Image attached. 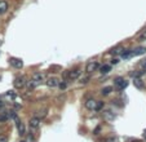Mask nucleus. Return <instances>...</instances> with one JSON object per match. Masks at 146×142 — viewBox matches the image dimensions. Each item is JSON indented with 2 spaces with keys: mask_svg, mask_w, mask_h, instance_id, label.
<instances>
[{
  "mask_svg": "<svg viewBox=\"0 0 146 142\" xmlns=\"http://www.w3.org/2000/svg\"><path fill=\"white\" fill-rule=\"evenodd\" d=\"M43 83H45L44 74L35 73V74H32V76H31V80L27 83V85H28V88H30V89H34V88H36L38 85H40V84H43Z\"/></svg>",
  "mask_w": 146,
  "mask_h": 142,
  "instance_id": "1",
  "label": "nucleus"
},
{
  "mask_svg": "<svg viewBox=\"0 0 146 142\" xmlns=\"http://www.w3.org/2000/svg\"><path fill=\"white\" fill-rule=\"evenodd\" d=\"M100 63H98V61H89L87 63V66H85V71H87V74H92V73H94V71H98L100 70Z\"/></svg>",
  "mask_w": 146,
  "mask_h": 142,
  "instance_id": "2",
  "label": "nucleus"
},
{
  "mask_svg": "<svg viewBox=\"0 0 146 142\" xmlns=\"http://www.w3.org/2000/svg\"><path fill=\"white\" fill-rule=\"evenodd\" d=\"M114 85H115L119 90H123L124 88L128 87V81L124 80V78H122V76H118V78L114 79Z\"/></svg>",
  "mask_w": 146,
  "mask_h": 142,
  "instance_id": "3",
  "label": "nucleus"
},
{
  "mask_svg": "<svg viewBox=\"0 0 146 142\" xmlns=\"http://www.w3.org/2000/svg\"><path fill=\"white\" fill-rule=\"evenodd\" d=\"M26 84H27V81H26L25 76H17V78L14 79V81H13V85H14L16 89H21V88H23Z\"/></svg>",
  "mask_w": 146,
  "mask_h": 142,
  "instance_id": "4",
  "label": "nucleus"
},
{
  "mask_svg": "<svg viewBox=\"0 0 146 142\" xmlns=\"http://www.w3.org/2000/svg\"><path fill=\"white\" fill-rule=\"evenodd\" d=\"M97 103H98V101H96V100H87L85 101V107H87L88 110H91V111H97Z\"/></svg>",
  "mask_w": 146,
  "mask_h": 142,
  "instance_id": "5",
  "label": "nucleus"
},
{
  "mask_svg": "<svg viewBox=\"0 0 146 142\" xmlns=\"http://www.w3.org/2000/svg\"><path fill=\"white\" fill-rule=\"evenodd\" d=\"M40 124H42V119H39V118H36V116L31 118L30 122H28V125H30L31 129H39Z\"/></svg>",
  "mask_w": 146,
  "mask_h": 142,
  "instance_id": "6",
  "label": "nucleus"
},
{
  "mask_svg": "<svg viewBox=\"0 0 146 142\" xmlns=\"http://www.w3.org/2000/svg\"><path fill=\"white\" fill-rule=\"evenodd\" d=\"M9 63H11L13 67H16V69H22V66H23L22 59L16 58V57H11V58H9Z\"/></svg>",
  "mask_w": 146,
  "mask_h": 142,
  "instance_id": "7",
  "label": "nucleus"
},
{
  "mask_svg": "<svg viewBox=\"0 0 146 142\" xmlns=\"http://www.w3.org/2000/svg\"><path fill=\"white\" fill-rule=\"evenodd\" d=\"M102 115H104V119L106 120V122H112V120H115V118H116L115 112L112 111V110H105V111L102 112Z\"/></svg>",
  "mask_w": 146,
  "mask_h": 142,
  "instance_id": "8",
  "label": "nucleus"
},
{
  "mask_svg": "<svg viewBox=\"0 0 146 142\" xmlns=\"http://www.w3.org/2000/svg\"><path fill=\"white\" fill-rule=\"evenodd\" d=\"M45 84H47L48 88H56V87L59 85V81H58V79H57V78L52 76V78H49V79H47V80H45Z\"/></svg>",
  "mask_w": 146,
  "mask_h": 142,
  "instance_id": "9",
  "label": "nucleus"
},
{
  "mask_svg": "<svg viewBox=\"0 0 146 142\" xmlns=\"http://www.w3.org/2000/svg\"><path fill=\"white\" fill-rule=\"evenodd\" d=\"M80 75H82V70L80 69H74V70H71L70 73H69V78H70L71 80L79 79L80 78Z\"/></svg>",
  "mask_w": 146,
  "mask_h": 142,
  "instance_id": "10",
  "label": "nucleus"
},
{
  "mask_svg": "<svg viewBox=\"0 0 146 142\" xmlns=\"http://www.w3.org/2000/svg\"><path fill=\"white\" fill-rule=\"evenodd\" d=\"M9 9V4L8 1H5V0H0V16L4 13H7Z\"/></svg>",
  "mask_w": 146,
  "mask_h": 142,
  "instance_id": "11",
  "label": "nucleus"
},
{
  "mask_svg": "<svg viewBox=\"0 0 146 142\" xmlns=\"http://www.w3.org/2000/svg\"><path fill=\"white\" fill-rule=\"evenodd\" d=\"M146 53V47H137L132 49V56H142Z\"/></svg>",
  "mask_w": 146,
  "mask_h": 142,
  "instance_id": "12",
  "label": "nucleus"
},
{
  "mask_svg": "<svg viewBox=\"0 0 146 142\" xmlns=\"http://www.w3.org/2000/svg\"><path fill=\"white\" fill-rule=\"evenodd\" d=\"M133 84H135V87L137 88V89H143V88H145V83L142 81V79L141 78H135L133 79Z\"/></svg>",
  "mask_w": 146,
  "mask_h": 142,
  "instance_id": "13",
  "label": "nucleus"
},
{
  "mask_svg": "<svg viewBox=\"0 0 146 142\" xmlns=\"http://www.w3.org/2000/svg\"><path fill=\"white\" fill-rule=\"evenodd\" d=\"M17 120V119H16ZM17 129H18V134L20 136H25L26 134V129H25V125H23V123L17 120Z\"/></svg>",
  "mask_w": 146,
  "mask_h": 142,
  "instance_id": "14",
  "label": "nucleus"
},
{
  "mask_svg": "<svg viewBox=\"0 0 146 142\" xmlns=\"http://www.w3.org/2000/svg\"><path fill=\"white\" fill-rule=\"evenodd\" d=\"M111 71V65H102L100 67V73L101 74H109Z\"/></svg>",
  "mask_w": 146,
  "mask_h": 142,
  "instance_id": "15",
  "label": "nucleus"
},
{
  "mask_svg": "<svg viewBox=\"0 0 146 142\" xmlns=\"http://www.w3.org/2000/svg\"><path fill=\"white\" fill-rule=\"evenodd\" d=\"M47 112H48V110L47 109H43V110H39V111L35 114V116L36 118H39V119H43V118H45L47 116Z\"/></svg>",
  "mask_w": 146,
  "mask_h": 142,
  "instance_id": "16",
  "label": "nucleus"
},
{
  "mask_svg": "<svg viewBox=\"0 0 146 142\" xmlns=\"http://www.w3.org/2000/svg\"><path fill=\"white\" fill-rule=\"evenodd\" d=\"M111 92H112V87H105V88H102L101 94L102 96H109Z\"/></svg>",
  "mask_w": 146,
  "mask_h": 142,
  "instance_id": "17",
  "label": "nucleus"
},
{
  "mask_svg": "<svg viewBox=\"0 0 146 142\" xmlns=\"http://www.w3.org/2000/svg\"><path fill=\"white\" fill-rule=\"evenodd\" d=\"M120 54L123 58H129V57L132 56V49H127V50H124V52H122Z\"/></svg>",
  "mask_w": 146,
  "mask_h": 142,
  "instance_id": "18",
  "label": "nucleus"
},
{
  "mask_svg": "<svg viewBox=\"0 0 146 142\" xmlns=\"http://www.w3.org/2000/svg\"><path fill=\"white\" fill-rule=\"evenodd\" d=\"M110 53H111V54H118V53H122V47L112 48V49L110 50Z\"/></svg>",
  "mask_w": 146,
  "mask_h": 142,
  "instance_id": "19",
  "label": "nucleus"
},
{
  "mask_svg": "<svg viewBox=\"0 0 146 142\" xmlns=\"http://www.w3.org/2000/svg\"><path fill=\"white\" fill-rule=\"evenodd\" d=\"M89 74H88L87 76H83V78H80V84H87L88 81H89Z\"/></svg>",
  "mask_w": 146,
  "mask_h": 142,
  "instance_id": "20",
  "label": "nucleus"
},
{
  "mask_svg": "<svg viewBox=\"0 0 146 142\" xmlns=\"http://www.w3.org/2000/svg\"><path fill=\"white\" fill-rule=\"evenodd\" d=\"M25 142H35V138H34V136H32V134H28V136L26 137Z\"/></svg>",
  "mask_w": 146,
  "mask_h": 142,
  "instance_id": "21",
  "label": "nucleus"
},
{
  "mask_svg": "<svg viewBox=\"0 0 146 142\" xmlns=\"http://www.w3.org/2000/svg\"><path fill=\"white\" fill-rule=\"evenodd\" d=\"M143 40H146V30L138 36V42H143Z\"/></svg>",
  "mask_w": 146,
  "mask_h": 142,
  "instance_id": "22",
  "label": "nucleus"
},
{
  "mask_svg": "<svg viewBox=\"0 0 146 142\" xmlns=\"http://www.w3.org/2000/svg\"><path fill=\"white\" fill-rule=\"evenodd\" d=\"M140 66L142 67L143 70H146V58H143V59H141L140 61Z\"/></svg>",
  "mask_w": 146,
  "mask_h": 142,
  "instance_id": "23",
  "label": "nucleus"
},
{
  "mask_svg": "<svg viewBox=\"0 0 146 142\" xmlns=\"http://www.w3.org/2000/svg\"><path fill=\"white\" fill-rule=\"evenodd\" d=\"M102 107H104V102H102V101H98V103H97V111H100Z\"/></svg>",
  "mask_w": 146,
  "mask_h": 142,
  "instance_id": "24",
  "label": "nucleus"
},
{
  "mask_svg": "<svg viewBox=\"0 0 146 142\" xmlns=\"http://www.w3.org/2000/svg\"><path fill=\"white\" fill-rule=\"evenodd\" d=\"M0 142H8V137L7 136H0Z\"/></svg>",
  "mask_w": 146,
  "mask_h": 142,
  "instance_id": "25",
  "label": "nucleus"
},
{
  "mask_svg": "<svg viewBox=\"0 0 146 142\" xmlns=\"http://www.w3.org/2000/svg\"><path fill=\"white\" fill-rule=\"evenodd\" d=\"M118 62H119V58H112V59H111V63H112V65H116Z\"/></svg>",
  "mask_w": 146,
  "mask_h": 142,
  "instance_id": "26",
  "label": "nucleus"
},
{
  "mask_svg": "<svg viewBox=\"0 0 146 142\" xmlns=\"http://www.w3.org/2000/svg\"><path fill=\"white\" fill-rule=\"evenodd\" d=\"M106 142H118V139H116V138H114V137H111V138H109Z\"/></svg>",
  "mask_w": 146,
  "mask_h": 142,
  "instance_id": "27",
  "label": "nucleus"
},
{
  "mask_svg": "<svg viewBox=\"0 0 146 142\" xmlns=\"http://www.w3.org/2000/svg\"><path fill=\"white\" fill-rule=\"evenodd\" d=\"M59 88H61V89H65V88H66V83H59Z\"/></svg>",
  "mask_w": 146,
  "mask_h": 142,
  "instance_id": "28",
  "label": "nucleus"
},
{
  "mask_svg": "<svg viewBox=\"0 0 146 142\" xmlns=\"http://www.w3.org/2000/svg\"><path fill=\"white\" fill-rule=\"evenodd\" d=\"M100 131H101V127H97V128H96V131L93 132V133H94V134H98Z\"/></svg>",
  "mask_w": 146,
  "mask_h": 142,
  "instance_id": "29",
  "label": "nucleus"
}]
</instances>
